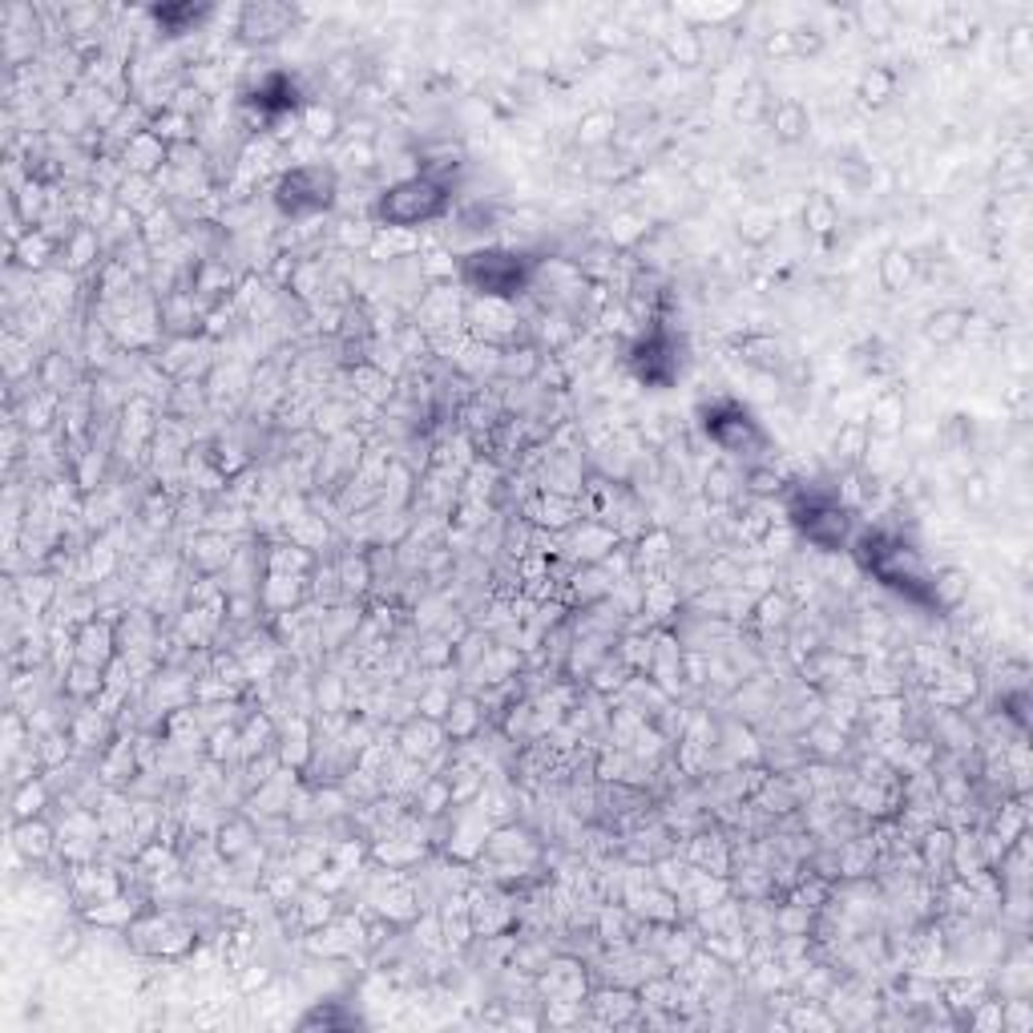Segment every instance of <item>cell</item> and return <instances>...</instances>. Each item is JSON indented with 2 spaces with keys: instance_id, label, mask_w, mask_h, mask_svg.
<instances>
[{
  "instance_id": "obj_1",
  "label": "cell",
  "mask_w": 1033,
  "mask_h": 1033,
  "mask_svg": "<svg viewBox=\"0 0 1033 1033\" xmlns=\"http://www.w3.org/2000/svg\"><path fill=\"white\" fill-rule=\"evenodd\" d=\"M452 207V186L440 183V178H428V174H413V178H396L392 186H384L372 202V222L376 227H404V231H416L425 222L444 219Z\"/></svg>"
},
{
  "instance_id": "obj_2",
  "label": "cell",
  "mask_w": 1033,
  "mask_h": 1033,
  "mask_svg": "<svg viewBox=\"0 0 1033 1033\" xmlns=\"http://www.w3.org/2000/svg\"><path fill=\"white\" fill-rule=\"evenodd\" d=\"M537 259L505 251V246H476L469 255H461V283L469 295H485V299H521L529 292Z\"/></svg>"
},
{
  "instance_id": "obj_3",
  "label": "cell",
  "mask_w": 1033,
  "mask_h": 1033,
  "mask_svg": "<svg viewBox=\"0 0 1033 1033\" xmlns=\"http://www.w3.org/2000/svg\"><path fill=\"white\" fill-rule=\"evenodd\" d=\"M336 195H340V174L323 162H299L292 171H283L275 183V207L299 222L323 215L336 202Z\"/></svg>"
},
{
  "instance_id": "obj_4",
  "label": "cell",
  "mask_w": 1033,
  "mask_h": 1033,
  "mask_svg": "<svg viewBox=\"0 0 1033 1033\" xmlns=\"http://www.w3.org/2000/svg\"><path fill=\"white\" fill-rule=\"evenodd\" d=\"M125 936H130V945L138 948V953H150V957H186L190 948L198 945V928L190 921H183L178 912H142L130 928H125Z\"/></svg>"
},
{
  "instance_id": "obj_5",
  "label": "cell",
  "mask_w": 1033,
  "mask_h": 1033,
  "mask_svg": "<svg viewBox=\"0 0 1033 1033\" xmlns=\"http://www.w3.org/2000/svg\"><path fill=\"white\" fill-rule=\"evenodd\" d=\"M521 323L525 316L517 299H485V295L464 299V328L481 343L513 348V343H521Z\"/></svg>"
},
{
  "instance_id": "obj_6",
  "label": "cell",
  "mask_w": 1033,
  "mask_h": 1033,
  "mask_svg": "<svg viewBox=\"0 0 1033 1033\" xmlns=\"http://www.w3.org/2000/svg\"><path fill=\"white\" fill-rule=\"evenodd\" d=\"M703 428H706V437L715 440L727 457H747V452L763 449V432H759V425L743 413L739 404L723 400V404L703 408Z\"/></svg>"
},
{
  "instance_id": "obj_7",
  "label": "cell",
  "mask_w": 1033,
  "mask_h": 1033,
  "mask_svg": "<svg viewBox=\"0 0 1033 1033\" xmlns=\"http://www.w3.org/2000/svg\"><path fill=\"white\" fill-rule=\"evenodd\" d=\"M295 17L299 13H295L292 4H271V0L246 4V9H239V37H243L251 50L279 45V41L295 29Z\"/></svg>"
},
{
  "instance_id": "obj_8",
  "label": "cell",
  "mask_w": 1033,
  "mask_h": 1033,
  "mask_svg": "<svg viewBox=\"0 0 1033 1033\" xmlns=\"http://www.w3.org/2000/svg\"><path fill=\"white\" fill-rule=\"evenodd\" d=\"M74 650L77 662H89V667L106 670L113 658L122 655L118 650V618H89L74 630Z\"/></svg>"
},
{
  "instance_id": "obj_9",
  "label": "cell",
  "mask_w": 1033,
  "mask_h": 1033,
  "mask_svg": "<svg viewBox=\"0 0 1033 1033\" xmlns=\"http://www.w3.org/2000/svg\"><path fill=\"white\" fill-rule=\"evenodd\" d=\"M565 549H570V553L582 561V565H602L609 553H618V549H622V534H618V529H609L606 521L590 517V521L573 525Z\"/></svg>"
},
{
  "instance_id": "obj_10",
  "label": "cell",
  "mask_w": 1033,
  "mask_h": 1033,
  "mask_svg": "<svg viewBox=\"0 0 1033 1033\" xmlns=\"http://www.w3.org/2000/svg\"><path fill=\"white\" fill-rule=\"evenodd\" d=\"M537 993H541V1001H585L590 985H585V972L578 960L553 957L546 969L537 972Z\"/></svg>"
},
{
  "instance_id": "obj_11",
  "label": "cell",
  "mask_w": 1033,
  "mask_h": 1033,
  "mask_svg": "<svg viewBox=\"0 0 1033 1033\" xmlns=\"http://www.w3.org/2000/svg\"><path fill=\"white\" fill-rule=\"evenodd\" d=\"M444 743H449L444 723L425 718V715H413L396 730V751H400L404 759H413V763H428L437 751H444Z\"/></svg>"
},
{
  "instance_id": "obj_12",
  "label": "cell",
  "mask_w": 1033,
  "mask_h": 1033,
  "mask_svg": "<svg viewBox=\"0 0 1033 1033\" xmlns=\"http://www.w3.org/2000/svg\"><path fill=\"white\" fill-rule=\"evenodd\" d=\"M525 517L534 529H549V534H570L573 525L582 521V501L578 497H558V493H537L525 505Z\"/></svg>"
},
{
  "instance_id": "obj_13",
  "label": "cell",
  "mask_w": 1033,
  "mask_h": 1033,
  "mask_svg": "<svg viewBox=\"0 0 1033 1033\" xmlns=\"http://www.w3.org/2000/svg\"><path fill=\"white\" fill-rule=\"evenodd\" d=\"M585 1001L594 1009V1018H602L606 1025H630V1021L642 1013V993H638L634 985H622V981L602 985V989H594Z\"/></svg>"
},
{
  "instance_id": "obj_14",
  "label": "cell",
  "mask_w": 1033,
  "mask_h": 1033,
  "mask_svg": "<svg viewBox=\"0 0 1033 1033\" xmlns=\"http://www.w3.org/2000/svg\"><path fill=\"white\" fill-rule=\"evenodd\" d=\"M864 425H868L872 440H897L900 432H904V425H909V400H904V392L900 388L876 392Z\"/></svg>"
},
{
  "instance_id": "obj_15",
  "label": "cell",
  "mask_w": 1033,
  "mask_h": 1033,
  "mask_svg": "<svg viewBox=\"0 0 1033 1033\" xmlns=\"http://www.w3.org/2000/svg\"><path fill=\"white\" fill-rule=\"evenodd\" d=\"M69 892H74V900L81 904V909H89V904H101V900L118 897V892H125V888H122V876L113 872V868H98V864H74Z\"/></svg>"
},
{
  "instance_id": "obj_16",
  "label": "cell",
  "mask_w": 1033,
  "mask_h": 1033,
  "mask_svg": "<svg viewBox=\"0 0 1033 1033\" xmlns=\"http://www.w3.org/2000/svg\"><path fill=\"white\" fill-rule=\"evenodd\" d=\"M13 848H17L21 860L45 864L53 851L62 848V844H57V827H53L45 815H37V820H17L13 824Z\"/></svg>"
},
{
  "instance_id": "obj_17",
  "label": "cell",
  "mask_w": 1033,
  "mask_h": 1033,
  "mask_svg": "<svg viewBox=\"0 0 1033 1033\" xmlns=\"http://www.w3.org/2000/svg\"><path fill=\"white\" fill-rule=\"evenodd\" d=\"M190 565L195 570H202V573H222V570H231V561H234V541L227 534H219V529H198L195 537H190Z\"/></svg>"
},
{
  "instance_id": "obj_18",
  "label": "cell",
  "mask_w": 1033,
  "mask_h": 1033,
  "mask_svg": "<svg viewBox=\"0 0 1033 1033\" xmlns=\"http://www.w3.org/2000/svg\"><path fill=\"white\" fill-rule=\"evenodd\" d=\"M101 246H106V239H101L98 227H86V222H77L74 231L62 239V267L69 271V275H81V271H89L94 263L101 259Z\"/></svg>"
},
{
  "instance_id": "obj_19",
  "label": "cell",
  "mask_w": 1033,
  "mask_h": 1033,
  "mask_svg": "<svg viewBox=\"0 0 1033 1033\" xmlns=\"http://www.w3.org/2000/svg\"><path fill=\"white\" fill-rule=\"evenodd\" d=\"M767 125H771L776 142L795 146V142H803V138L812 134V113H807V106H803L800 98H783V101H771Z\"/></svg>"
},
{
  "instance_id": "obj_20",
  "label": "cell",
  "mask_w": 1033,
  "mask_h": 1033,
  "mask_svg": "<svg viewBox=\"0 0 1033 1033\" xmlns=\"http://www.w3.org/2000/svg\"><path fill=\"white\" fill-rule=\"evenodd\" d=\"M469 909H473V928L476 936H501L505 928H509L513 921H517V909L509 904V897H501V892H473L469 897Z\"/></svg>"
},
{
  "instance_id": "obj_21",
  "label": "cell",
  "mask_w": 1033,
  "mask_h": 1033,
  "mask_svg": "<svg viewBox=\"0 0 1033 1033\" xmlns=\"http://www.w3.org/2000/svg\"><path fill=\"white\" fill-rule=\"evenodd\" d=\"M739 360L759 376H779L783 364H788V348L767 336V331H755V336H743L739 340Z\"/></svg>"
},
{
  "instance_id": "obj_22",
  "label": "cell",
  "mask_w": 1033,
  "mask_h": 1033,
  "mask_svg": "<svg viewBox=\"0 0 1033 1033\" xmlns=\"http://www.w3.org/2000/svg\"><path fill=\"white\" fill-rule=\"evenodd\" d=\"M57 255H62V243H57L53 234L41 231V227H25V234L13 239V263L33 271V275H45V267H50Z\"/></svg>"
},
{
  "instance_id": "obj_23",
  "label": "cell",
  "mask_w": 1033,
  "mask_h": 1033,
  "mask_svg": "<svg viewBox=\"0 0 1033 1033\" xmlns=\"http://www.w3.org/2000/svg\"><path fill=\"white\" fill-rule=\"evenodd\" d=\"M682 860L691 864L694 872L730 876V844H727L723 836H711V832H703V836L686 839V851H682Z\"/></svg>"
},
{
  "instance_id": "obj_24",
  "label": "cell",
  "mask_w": 1033,
  "mask_h": 1033,
  "mask_svg": "<svg viewBox=\"0 0 1033 1033\" xmlns=\"http://www.w3.org/2000/svg\"><path fill=\"white\" fill-rule=\"evenodd\" d=\"M186 222L178 219V210L171 207V202H162L154 215H146L142 219V231H138V239H142V246H146L150 255H158V251H166V246H174L178 239H183Z\"/></svg>"
},
{
  "instance_id": "obj_25",
  "label": "cell",
  "mask_w": 1033,
  "mask_h": 1033,
  "mask_svg": "<svg viewBox=\"0 0 1033 1033\" xmlns=\"http://www.w3.org/2000/svg\"><path fill=\"white\" fill-rule=\"evenodd\" d=\"M416 255H420V234L416 231H404V227H376V239H372L364 259H372V263H404V259H416Z\"/></svg>"
},
{
  "instance_id": "obj_26",
  "label": "cell",
  "mask_w": 1033,
  "mask_h": 1033,
  "mask_svg": "<svg viewBox=\"0 0 1033 1033\" xmlns=\"http://www.w3.org/2000/svg\"><path fill=\"white\" fill-rule=\"evenodd\" d=\"M618 130H622V122H618V113L614 110H590V113H582V122H578V130H573V146L602 154V150L614 146Z\"/></svg>"
},
{
  "instance_id": "obj_27",
  "label": "cell",
  "mask_w": 1033,
  "mask_h": 1033,
  "mask_svg": "<svg viewBox=\"0 0 1033 1033\" xmlns=\"http://www.w3.org/2000/svg\"><path fill=\"white\" fill-rule=\"evenodd\" d=\"M295 921H299V928L307 933H316V928H323V924H331L336 916H340V904H336V892H323V888H307V892H299L295 897Z\"/></svg>"
},
{
  "instance_id": "obj_28",
  "label": "cell",
  "mask_w": 1033,
  "mask_h": 1033,
  "mask_svg": "<svg viewBox=\"0 0 1033 1033\" xmlns=\"http://www.w3.org/2000/svg\"><path fill=\"white\" fill-rule=\"evenodd\" d=\"M275 751H279L283 767L307 771V763L316 759V735H311V723H307V718H292V727H283Z\"/></svg>"
},
{
  "instance_id": "obj_29",
  "label": "cell",
  "mask_w": 1033,
  "mask_h": 1033,
  "mask_svg": "<svg viewBox=\"0 0 1033 1033\" xmlns=\"http://www.w3.org/2000/svg\"><path fill=\"white\" fill-rule=\"evenodd\" d=\"M735 231H739V239L747 246H767L771 239L779 234V210L767 207V202H751V207L739 210V219H735Z\"/></svg>"
},
{
  "instance_id": "obj_30",
  "label": "cell",
  "mask_w": 1033,
  "mask_h": 1033,
  "mask_svg": "<svg viewBox=\"0 0 1033 1033\" xmlns=\"http://www.w3.org/2000/svg\"><path fill=\"white\" fill-rule=\"evenodd\" d=\"M481 723H485V703L473 694H457L449 715H444V735H449V743H469L481 730Z\"/></svg>"
},
{
  "instance_id": "obj_31",
  "label": "cell",
  "mask_w": 1033,
  "mask_h": 1033,
  "mask_svg": "<svg viewBox=\"0 0 1033 1033\" xmlns=\"http://www.w3.org/2000/svg\"><path fill=\"white\" fill-rule=\"evenodd\" d=\"M751 614H755V626L763 634H776V630H788L791 622V614H795V597L788 594V590H767V594H759L755 597V606H751Z\"/></svg>"
},
{
  "instance_id": "obj_32",
  "label": "cell",
  "mask_w": 1033,
  "mask_h": 1033,
  "mask_svg": "<svg viewBox=\"0 0 1033 1033\" xmlns=\"http://www.w3.org/2000/svg\"><path fill=\"white\" fill-rule=\"evenodd\" d=\"M437 916H440V933H444V945H449V948H464L476 936L469 897H449L437 909Z\"/></svg>"
},
{
  "instance_id": "obj_33",
  "label": "cell",
  "mask_w": 1033,
  "mask_h": 1033,
  "mask_svg": "<svg viewBox=\"0 0 1033 1033\" xmlns=\"http://www.w3.org/2000/svg\"><path fill=\"white\" fill-rule=\"evenodd\" d=\"M299 130H304L316 146H328V142H340L343 134V118L336 106H323V101H307L299 110Z\"/></svg>"
},
{
  "instance_id": "obj_34",
  "label": "cell",
  "mask_w": 1033,
  "mask_h": 1033,
  "mask_svg": "<svg viewBox=\"0 0 1033 1033\" xmlns=\"http://www.w3.org/2000/svg\"><path fill=\"white\" fill-rule=\"evenodd\" d=\"M868 449H872V432H868L864 420H844V425L836 428L832 457H836L844 469H860L864 457H868Z\"/></svg>"
},
{
  "instance_id": "obj_35",
  "label": "cell",
  "mask_w": 1033,
  "mask_h": 1033,
  "mask_svg": "<svg viewBox=\"0 0 1033 1033\" xmlns=\"http://www.w3.org/2000/svg\"><path fill=\"white\" fill-rule=\"evenodd\" d=\"M662 53H667L670 62L682 65V69H694V65L706 62L703 53V33L694 25H674L662 33Z\"/></svg>"
},
{
  "instance_id": "obj_36",
  "label": "cell",
  "mask_w": 1033,
  "mask_h": 1033,
  "mask_svg": "<svg viewBox=\"0 0 1033 1033\" xmlns=\"http://www.w3.org/2000/svg\"><path fill=\"white\" fill-rule=\"evenodd\" d=\"M336 573H340L343 597H364L376 582V558L372 553H343L336 561Z\"/></svg>"
},
{
  "instance_id": "obj_37",
  "label": "cell",
  "mask_w": 1033,
  "mask_h": 1033,
  "mask_svg": "<svg viewBox=\"0 0 1033 1033\" xmlns=\"http://www.w3.org/2000/svg\"><path fill=\"white\" fill-rule=\"evenodd\" d=\"M803 227H807V234H815V239H832V234L839 231L836 198L824 195V190H812V195L803 198Z\"/></svg>"
},
{
  "instance_id": "obj_38",
  "label": "cell",
  "mask_w": 1033,
  "mask_h": 1033,
  "mask_svg": "<svg viewBox=\"0 0 1033 1033\" xmlns=\"http://www.w3.org/2000/svg\"><path fill=\"white\" fill-rule=\"evenodd\" d=\"M856 98H860V106H868V110H884L888 101L897 98V74H892L888 65L864 69L860 81H856Z\"/></svg>"
},
{
  "instance_id": "obj_39",
  "label": "cell",
  "mask_w": 1033,
  "mask_h": 1033,
  "mask_svg": "<svg viewBox=\"0 0 1033 1033\" xmlns=\"http://www.w3.org/2000/svg\"><path fill=\"white\" fill-rule=\"evenodd\" d=\"M674 537L667 534V529H642V537H638V546L630 549V558H634V570L638 573H655L658 565H667L674 553Z\"/></svg>"
},
{
  "instance_id": "obj_40",
  "label": "cell",
  "mask_w": 1033,
  "mask_h": 1033,
  "mask_svg": "<svg viewBox=\"0 0 1033 1033\" xmlns=\"http://www.w3.org/2000/svg\"><path fill=\"white\" fill-rule=\"evenodd\" d=\"M965 328H969V311L945 307V311H933L924 319V340L936 343V348H953V343L965 340Z\"/></svg>"
},
{
  "instance_id": "obj_41",
  "label": "cell",
  "mask_w": 1033,
  "mask_h": 1033,
  "mask_svg": "<svg viewBox=\"0 0 1033 1033\" xmlns=\"http://www.w3.org/2000/svg\"><path fill=\"white\" fill-rule=\"evenodd\" d=\"M215 848H219V856L227 864L243 860L246 851L255 848V827H251V820H243V815H231L227 824L215 832Z\"/></svg>"
},
{
  "instance_id": "obj_42",
  "label": "cell",
  "mask_w": 1033,
  "mask_h": 1033,
  "mask_svg": "<svg viewBox=\"0 0 1033 1033\" xmlns=\"http://www.w3.org/2000/svg\"><path fill=\"white\" fill-rule=\"evenodd\" d=\"M916 279V259L909 251H884L880 255V287L888 295H904Z\"/></svg>"
},
{
  "instance_id": "obj_43",
  "label": "cell",
  "mask_w": 1033,
  "mask_h": 1033,
  "mask_svg": "<svg viewBox=\"0 0 1033 1033\" xmlns=\"http://www.w3.org/2000/svg\"><path fill=\"white\" fill-rule=\"evenodd\" d=\"M50 800H53V788L41 776L25 779V783H17V791H13V824H17V820H37V815H45Z\"/></svg>"
},
{
  "instance_id": "obj_44",
  "label": "cell",
  "mask_w": 1033,
  "mask_h": 1033,
  "mask_svg": "<svg viewBox=\"0 0 1033 1033\" xmlns=\"http://www.w3.org/2000/svg\"><path fill=\"white\" fill-rule=\"evenodd\" d=\"M965 597H969V573L965 570H941L928 582V602H936L941 609H957Z\"/></svg>"
},
{
  "instance_id": "obj_45",
  "label": "cell",
  "mask_w": 1033,
  "mask_h": 1033,
  "mask_svg": "<svg viewBox=\"0 0 1033 1033\" xmlns=\"http://www.w3.org/2000/svg\"><path fill=\"white\" fill-rule=\"evenodd\" d=\"M646 239H650V219H646L642 210H618L614 219H609V243L614 246H642Z\"/></svg>"
},
{
  "instance_id": "obj_46",
  "label": "cell",
  "mask_w": 1033,
  "mask_h": 1033,
  "mask_svg": "<svg viewBox=\"0 0 1033 1033\" xmlns=\"http://www.w3.org/2000/svg\"><path fill=\"white\" fill-rule=\"evenodd\" d=\"M352 384H355V396L367 400V404H392V396H396V380L384 376V372H376L372 364L355 367Z\"/></svg>"
},
{
  "instance_id": "obj_47",
  "label": "cell",
  "mask_w": 1033,
  "mask_h": 1033,
  "mask_svg": "<svg viewBox=\"0 0 1033 1033\" xmlns=\"http://www.w3.org/2000/svg\"><path fill=\"white\" fill-rule=\"evenodd\" d=\"M739 493H743V481L730 473L727 464H715V469L703 476L706 505H735V501H739Z\"/></svg>"
},
{
  "instance_id": "obj_48",
  "label": "cell",
  "mask_w": 1033,
  "mask_h": 1033,
  "mask_svg": "<svg viewBox=\"0 0 1033 1033\" xmlns=\"http://www.w3.org/2000/svg\"><path fill=\"white\" fill-rule=\"evenodd\" d=\"M311 570H316L311 549L295 546V541H283V546L267 549V573H311Z\"/></svg>"
},
{
  "instance_id": "obj_49",
  "label": "cell",
  "mask_w": 1033,
  "mask_h": 1033,
  "mask_svg": "<svg viewBox=\"0 0 1033 1033\" xmlns=\"http://www.w3.org/2000/svg\"><path fill=\"white\" fill-rule=\"evenodd\" d=\"M17 597L25 602L29 614H41L57 597V578L53 573H29L25 582H17Z\"/></svg>"
},
{
  "instance_id": "obj_50",
  "label": "cell",
  "mask_w": 1033,
  "mask_h": 1033,
  "mask_svg": "<svg viewBox=\"0 0 1033 1033\" xmlns=\"http://www.w3.org/2000/svg\"><path fill=\"white\" fill-rule=\"evenodd\" d=\"M452 807V788L449 776H428L416 791V812L420 815H444Z\"/></svg>"
},
{
  "instance_id": "obj_51",
  "label": "cell",
  "mask_w": 1033,
  "mask_h": 1033,
  "mask_svg": "<svg viewBox=\"0 0 1033 1033\" xmlns=\"http://www.w3.org/2000/svg\"><path fill=\"white\" fill-rule=\"evenodd\" d=\"M336 174L348 171V174H372L376 171V142H340V154H336Z\"/></svg>"
},
{
  "instance_id": "obj_52",
  "label": "cell",
  "mask_w": 1033,
  "mask_h": 1033,
  "mask_svg": "<svg viewBox=\"0 0 1033 1033\" xmlns=\"http://www.w3.org/2000/svg\"><path fill=\"white\" fill-rule=\"evenodd\" d=\"M767 110H771L767 86L747 81V89H739V101H735V122H767Z\"/></svg>"
},
{
  "instance_id": "obj_53",
  "label": "cell",
  "mask_w": 1033,
  "mask_h": 1033,
  "mask_svg": "<svg viewBox=\"0 0 1033 1033\" xmlns=\"http://www.w3.org/2000/svg\"><path fill=\"white\" fill-rule=\"evenodd\" d=\"M788 488V476L779 473L776 464H755L751 473H747V481H743V493H751V497L767 501V497H779Z\"/></svg>"
},
{
  "instance_id": "obj_54",
  "label": "cell",
  "mask_w": 1033,
  "mask_h": 1033,
  "mask_svg": "<svg viewBox=\"0 0 1033 1033\" xmlns=\"http://www.w3.org/2000/svg\"><path fill=\"white\" fill-rule=\"evenodd\" d=\"M457 694L444 686V682H428V686H420V694H416V715L425 718H437V723H444V715H449V706Z\"/></svg>"
},
{
  "instance_id": "obj_55",
  "label": "cell",
  "mask_w": 1033,
  "mask_h": 1033,
  "mask_svg": "<svg viewBox=\"0 0 1033 1033\" xmlns=\"http://www.w3.org/2000/svg\"><path fill=\"white\" fill-rule=\"evenodd\" d=\"M851 17H856L860 33H868V37H888L892 25H897V9H888V4H860Z\"/></svg>"
},
{
  "instance_id": "obj_56",
  "label": "cell",
  "mask_w": 1033,
  "mask_h": 1033,
  "mask_svg": "<svg viewBox=\"0 0 1033 1033\" xmlns=\"http://www.w3.org/2000/svg\"><path fill=\"white\" fill-rule=\"evenodd\" d=\"M1005 57H1009V65L1018 69V74H1025L1030 69V57H1033V33L1025 25H1018V29H1009V37H1005Z\"/></svg>"
},
{
  "instance_id": "obj_57",
  "label": "cell",
  "mask_w": 1033,
  "mask_h": 1033,
  "mask_svg": "<svg viewBox=\"0 0 1033 1033\" xmlns=\"http://www.w3.org/2000/svg\"><path fill=\"white\" fill-rule=\"evenodd\" d=\"M343 699H348V686H343L340 674H319V682H316L319 711H323V715H336V711L343 706Z\"/></svg>"
},
{
  "instance_id": "obj_58",
  "label": "cell",
  "mask_w": 1033,
  "mask_h": 1033,
  "mask_svg": "<svg viewBox=\"0 0 1033 1033\" xmlns=\"http://www.w3.org/2000/svg\"><path fill=\"white\" fill-rule=\"evenodd\" d=\"M207 755L215 759V763H227L231 755H239V723H227V727H215V730H210Z\"/></svg>"
},
{
  "instance_id": "obj_59",
  "label": "cell",
  "mask_w": 1033,
  "mask_h": 1033,
  "mask_svg": "<svg viewBox=\"0 0 1033 1033\" xmlns=\"http://www.w3.org/2000/svg\"><path fill=\"white\" fill-rule=\"evenodd\" d=\"M275 981V969L271 965H263V960H255V965H243L239 969V977H234V985H239V993H263L267 985Z\"/></svg>"
},
{
  "instance_id": "obj_60",
  "label": "cell",
  "mask_w": 1033,
  "mask_h": 1033,
  "mask_svg": "<svg viewBox=\"0 0 1033 1033\" xmlns=\"http://www.w3.org/2000/svg\"><path fill=\"white\" fill-rule=\"evenodd\" d=\"M788 33H791V50H795V57H815V53L827 45V33L824 29H815V25H795V29H788Z\"/></svg>"
},
{
  "instance_id": "obj_61",
  "label": "cell",
  "mask_w": 1033,
  "mask_h": 1033,
  "mask_svg": "<svg viewBox=\"0 0 1033 1033\" xmlns=\"http://www.w3.org/2000/svg\"><path fill=\"white\" fill-rule=\"evenodd\" d=\"M960 485H965L960 493H965V505H969V509H989V505H993V485H989L985 473H965Z\"/></svg>"
},
{
  "instance_id": "obj_62",
  "label": "cell",
  "mask_w": 1033,
  "mask_h": 1033,
  "mask_svg": "<svg viewBox=\"0 0 1033 1033\" xmlns=\"http://www.w3.org/2000/svg\"><path fill=\"white\" fill-rule=\"evenodd\" d=\"M86 945V936H81V924H69V928H57V936H53V957H77V948Z\"/></svg>"
},
{
  "instance_id": "obj_63",
  "label": "cell",
  "mask_w": 1033,
  "mask_h": 1033,
  "mask_svg": "<svg viewBox=\"0 0 1033 1033\" xmlns=\"http://www.w3.org/2000/svg\"><path fill=\"white\" fill-rule=\"evenodd\" d=\"M686 183H691V190H699V195H711L715 190V166L711 162H686Z\"/></svg>"
},
{
  "instance_id": "obj_64",
  "label": "cell",
  "mask_w": 1033,
  "mask_h": 1033,
  "mask_svg": "<svg viewBox=\"0 0 1033 1033\" xmlns=\"http://www.w3.org/2000/svg\"><path fill=\"white\" fill-rule=\"evenodd\" d=\"M763 53L767 57H779V62H788V57H795V50H791V33L788 29H776L771 37L763 41Z\"/></svg>"
}]
</instances>
